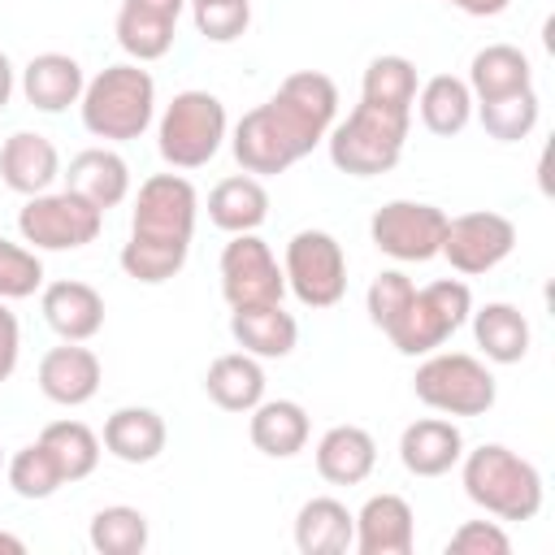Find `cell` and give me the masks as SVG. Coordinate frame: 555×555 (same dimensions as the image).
<instances>
[{"instance_id":"1","label":"cell","mask_w":555,"mask_h":555,"mask_svg":"<svg viewBox=\"0 0 555 555\" xmlns=\"http://www.w3.org/2000/svg\"><path fill=\"white\" fill-rule=\"evenodd\" d=\"M334 121H338L334 78L321 69H295L282 78V87L264 104L238 117L230 147L243 173H256V178L286 173L317 143H325Z\"/></svg>"},{"instance_id":"2","label":"cell","mask_w":555,"mask_h":555,"mask_svg":"<svg viewBox=\"0 0 555 555\" xmlns=\"http://www.w3.org/2000/svg\"><path fill=\"white\" fill-rule=\"evenodd\" d=\"M460 481H464V494L486 516H499V520H533L546 499L542 473L503 442H481L464 451Z\"/></svg>"},{"instance_id":"3","label":"cell","mask_w":555,"mask_h":555,"mask_svg":"<svg viewBox=\"0 0 555 555\" xmlns=\"http://www.w3.org/2000/svg\"><path fill=\"white\" fill-rule=\"evenodd\" d=\"M78 113L87 134L104 143H130L156 117V82L139 61H117L95 78H87Z\"/></svg>"},{"instance_id":"4","label":"cell","mask_w":555,"mask_h":555,"mask_svg":"<svg viewBox=\"0 0 555 555\" xmlns=\"http://www.w3.org/2000/svg\"><path fill=\"white\" fill-rule=\"evenodd\" d=\"M408 130H412V113L360 100L347 113V121L330 126L325 147H330L334 169H343L351 178H377V173H390L399 165Z\"/></svg>"},{"instance_id":"5","label":"cell","mask_w":555,"mask_h":555,"mask_svg":"<svg viewBox=\"0 0 555 555\" xmlns=\"http://www.w3.org/2000/svg\"><path fill=\"white\" fill-rule=\"evenodd\" d=\"M230 134V117H225V104L212 95V91H178L160 121H156V147H160V160L169 169H199L208 165L221 143Z\"/></svg>"},{"instance_id":"6","label":"cell","mask_w":555,"mask_h":555,"mask_svg":"<svg viewBox=\"0 0 555 555\" xmlns=\"http://www.w3.org/2000/svg\"><path fill=\"white\" fill-rule=\"evenodd\" d=\"M412 390L425 408L442 416H486L499 399V382L486 369V360L468 351H429L416 364Z\"/></svg>"},{"instance_id":"7","label":"cell","mask_w":555,"mask_h":555,"mask_svg":"<svg viewBox=\"0 0 555 555\" xmlns=\"http://www.w3.org/2000/svg\"><path fill=\"white\" fill-rule=\"evenodd\" d=\"M473 312V291L460 278H438L421 291H412L408 308L395 317V325L386 330L390 347L399 356H429L438 351Z\"/></svg>"},{"instance_id":"8","label":"cell","mask_w":555,"mask_h":555,"mask_svg":"<svg viewBox=\"0 0 555 555\" xmlns=\"http://www.w3.org/2000/svg\"><path fill=\"white\" fill-rule=\"evenodd\" d=\"M104 230V212L74 191H43L30 195L17 212V234L35 251H78L95 243Z\"/></svg>"},{"instance_id":"9","label":"cell","mask_w":555,"mask_h":555,"mask_svg":"<svg viewBox=\"0 0 555 555\" xmlns=\"http://www.w3.org/2000/svg\"><path fill=\"white\" fill-rule=\"evenodd\" d=\"M286 291L304 308H334L347 295V251L330 230H299L286 243Z\"/></svg>"},{"instance_id":"10","label":"cell","mask_w":555,"mask_h":555,"mask_svg":"<svg viewBox=\"0 0 555 555\" xmlns=\"http://www.w3.org/2000/svg\"><path fill=\"white\" fill-rule=\"evenodd\" d=\"M195 217H199V195L182 173H152L130 212V238L143 243H169V247H191L195 238Z\"/></svg>"},{"instance_id":"11","label":"cell","mask_w":555,"mask_h":555,"mask_svg":"<svg viewBox=\"0 0 555 555\" xmlns=\"http://www.w3.org/2000/svg\"><path fill=\"white\" fill-rule=\"evenodd\" d=\"M442 234H447V212L425 199H390L369 221L373 247L399 264L434 260L442 251Z\"/></svg>"},{"instance_id":"12","label":"cell","mask_w":555,"mask_h":555,"mask_svg":"<svg viewBox=\"0 0 555 555\" xmlns=\"http://www.w3.org/2000/svg\"><path fill=\"white\" fill-rule=\"evenodd\" d=\"M221 295L230 308H260V304H282L286 295V273L273 256V247L251 230V234H230L221 247Z\"/></svg>"},{"instance_id":"13","label":"cell","mask_w":555,"mask_h":555,"mask_svg":"<svg viewBox=\"0 0 555 555\" xmlns=\"http://www.w3.org/2000/svg\"><path fill=\"white\" fill-rule=\"evenodd\" d=\"M516 247V225L512 217L503 212H490V208H477V212H460V217H447V234H442V251L447 264L464 278H477V273H490L499 269Z\"/></svg>"},{"instance_id":"14","label":"cell","mask_w":555,"mask_h":555,"mask_svg":"<svg viewBox=\"0 0 555 555\" xmlns=\"http://www.w3.org/2000/svg\"><path fill=\"white\" fill-rule=\"evenodd\" d=\"M360 555H412L416 546V516L403 494H369L356 512V542Z\"/></svg>"},{"instance_id":"15","label":"cell","mask_w":555,"mask_h":555,"mask_svg":"<svg viewBox=\"0 0 555 555\" xmlns=\"http://www.w3.org/2000/svg\"><path fill=\"white\" fill-rule=\"evenodd\" d=\"M100 382H104L100 356L82 343H61V347L43 351V360H39V390H43V399H52L61 408L91 403L100 395Z\"/></svg>"},{"instance_id":"16","label":"cell","mask_w":555,"mask_h":555,"mask_svg":"<svg viewBox=\"0 0 555 555\" xmlns=\"http://www.w3.org/2000/svg\"><path fill=\"white\" fill-rule=\"evenodd\" d=\"M39 308L52 334H61L65 343H91L104 330V295L91 282H78V278L48 282L39 295Z\"/></svg>"},{"instance_id":"17","label":"cell","mask_w":555,"mask_h":555,"mask_svg":"<svg viewBox=\"0 0 555 555\" xmlns=\"http://www.w3.org/2000/svg\"><path fill=\"white\" fill-rule=\"evenodd\" d=\"M0 178L9 191L17 195H43L52 191V182L61 178V152L48 134L35 130H13L0 147Z\"/></svg>"},{"instance_id":"18","label":"cell","mask_w":555,"mask_h":555,"mask_svg":"<svg viewBox=\"0 0 555 555\" xmlns=\"http://www.w3.org/2000/svg\"><path fill=\"white\" fill-rule=\"evenodd\" d=\"M464 434L447 416H421L399 434V460L412 477H442L460 464Z\"/></svg>"},{"instance_id":"19","label":"cell","mask_w":555,"mask_h":555,"mask_svg":"<svg viewBox=\"0 0 555 555\" xmlns=\"http://www.w3.org/2000/svg\"><path fill=\"white\" fill-rule=\"evenodd\" d=\"M61 178H65V191L82 195L100 212L117 208L130 195V165L113 147H82Z\"/></svg>"},{"instance_id":"20","label":"cell","mask_w":555,"mask_h":555,"mask_svg":"<svg viewBox=\"0 0 555 555\" xmlns=\"http://www.w3.org/2000/svg\"><path fill=\"white\" fill-rule=\"evenodd\" d=\"M247 434H251V447L269 460H291L308 447V434H312V421H308V408L295 403V399H260L251 412H247Z\"/></svg>"},{"instance_id":"21","label":"cell","mask_w":555,"mask_h":555,"mask_svg":"<svg viewBox=\"0 0 555 555\" xmlns=\"http://www.w3.org/2000/svg\"><path fill=\"white\" fill-rule=\"evenodd\" d=\"M82 87H87L82 65L69 52H39L22 69V95L39 113H65L69 104L82 100Z\"/></svg>"},{"instance_id":"22","label":"cell","mask_w":555,"mask_h":555,"mask_svg":"<svg viewBox=\"0 0 555 555\" xmlns=\"http://www.w3.org/2000/svg\"><path fill=\"white\" fill-rule=\"evenodd\" d=\"M104 451L121 464H152L165 442H169V429H165V416L156 408H117L108 421H104V434H100Z\"/></svg>"},{"instance_id":"23","label":"cell","mask_w":555,"mask_h":555,"mask_svg":"<svg viewBox=\"0 0 555 555\" xmlns=\"http://www.w3.org/2000/svg\"><path fill=\"white\" fill-rule=\"evenodd\" d=\"M230 334L234 343L256 360H282L299 343V321L282 304L260 308H230Z\"/></svg>"},{"instance_id":"24","label":"cell","mask_w":555,"mask_h":555,"mask_svg":"<svg viewBox=\"0 0 555 555\" xmlns=\"http://www.w3.org/2000/svg\"><path fill=\"white\" fill-rule=\"evenodd\" d=\"M377 468V442L360 425H330L317 442V473L330 486H360Z\"/></svg>"},{"instance_id":"25","label":"cell","mask_w":555,"mask_h":555,"mask_svg":"<svg viewBox=\"0 0 555 555\" xmlns=\"http://www.w3.org/2000/svg\"><path fill=\"white\" fill-rule=\"evenodd\" d=\"M473 321V338L481 347V356L490 364H520L529 356V343H533V330H529V317L516 308V304H481L468 312Z\"/></svg>"},{"instance_id":"26","label":"cell","mask_w":555,"mask_h":555,"mask_svg":"<svg viewBox=\"0 0 555 555\" xmlns=\"http://www.w3.org/2000/svg\"><path fill=\"white\" fill-rule=\"evenodd\" d=\"M356 542V512L343 499L317 494L295 512V546L299 555H343Z\"/></svg>"},{"instance_id":"27","label":"cell","mask_w":555,"mask_h":555,"mask_svg":"<svg viewBox=\"0 0 555 555\" xmlns=\"http://www.w3.org/2000/svg\"><path fill=\"white\" fill-rule=\"evenodd\" d=\"M464 82L473 91V104L503 100V95H516V91H529L533 87V65H529V56L516 43H486L473 56Z\"/></svg>"},{"instance_id":"28","label":"cell","mask_w":555,"mask_h":555,"mask_svg":"<svg viewBox=\"0 0 555 555\" xmlns=\"http://www.w3.org/2000/svg\"><path fill=\"white\" fill-rule=\"evenodd\" d=\"M264 217H269V191L256 173L221 178L208 191V221L225 234H251L264 225Z\"/></svg>"},{"instance_id":"29","label":"cell","mask_w":555,"mask_h":555,"mask_svg":"<svg viewBox=\"0 0 555 555\" xmlns=\"http://www.w3.org/2000/svg\"><path fill=\"white\" fill-rule=\"evenodd\" d=\"M204 395L221 412H251L264 399V369L247 351H225L204 373Z\"/></svg>"},{"instance_id":"30","label":"cell","mask_w":555,"mask_h":555,"mask_svg":"<svg viewBox=\"0 0 555 555\" xmlns=\"http://www.w3.org/2000/svg\"><path fill=\"white\" fill-rule=\"evenodd\" d=\"M416 108H421V121L429 134L451 139L473 121V91L455 74H434L416 87Z\"/></svg>"},{"instance_id":"31","label":"cell","mask_w":555,"mask_h":555,"mask_svg":"<svg viewBox=\"0 0 555 555\" xmlns=\"http://www.w3.org/2000/svg\"><path fill=\"white\" fill-rule=\"evenodd\" d=\"M416 87H421L416 65H412L408 56H399V52H386V56H373V61L364 65L360 100L412 113V104H416Z\"/></svg>"},{"instance_id":"32","label":"cell","mask_w":555,"mask_h":555,"mask_svg":"<svg viewBox=\"0 0 555 555\" xmlns=\"http://www.w3.org/2000/svg\"><path fill=\"white\" fill-rule=\"evenodd\" d=\"M117 43L130 61L147 65V61H160L169 48H173V30L178 22L160 17V13H147V9H134V4H121L117 9Z\"/></svg>"},{"instance_id":"33","label":"cell","mask_w":555,"mask_h":555,"mask_svg":"<svg viewBox=\"0 0 555 555\" xmlns=\"http://www.w3.org/2000/svg\"><path fill=\"white\" fill-rule=\"evenodd\" d=\"M87 542L100 555H143L147 551V516L126 503L100 507L87 525Z\"/></svg>"},{"instance_id":"34","label":"cell","mask_w":555,"mask_h":555,"mask_svg":"<svg viewBox=\"0 0 555 555\" xmlns=\"http://www.w3.org/2000/svg\"><path fill=\"white\" fill-rule=\"evenodd\" d=\"M39 442L52 451V460H56L61 473H65V481L91 477L95 464H100V451H104V442H100L82 421H52V425H43Z\"/></svg>"},{"instance_id":"35","label":"cell","mask_w":555,"mask_h":555,"mask_svg":"<svg viewBox=\"0 0 555 555\" xmlns=\"http://www.w3.org/2000/svg\"><path fill=\"white\" fill-rule=\"evenodd\" d=\"M473 113L481 117V126H486L490 139L520 143V139L533 134L542 104H538V91L529 87V91H516V95H503V100H481V104H473Z\"/></svg>"},{"instance_id":"36","label":"cell","mask_w":555,"mask_h":555,"mask_svg":"<svg viewBox=\"0 0 555 555\" xmlns=\"http://www.w3.org/2000/svg\"><path fill=\"white\" fill-rule=\"evenodd\" d=\"M4 477H9V486H13L17 499H52L65 486L61 464L52 460V451L39 438L26 442L22 451H13V460L4 464Z\"/></svg>"},{"instance_id":"37","label":"cell","mask_w":555,"mask_h":555,"mask_svg":"<svg viewBox=\"0 0 555 555\" xmlns=\"http://www.w3.org/2000/svg\"><path fill=\"white\" fill-rule=\"evenodd\" d=\"M191 247H169V243H143V238H126L121 243V269L126 278L143 282V286H160L169 278L182 273Z\"/></svg>"},{"instance_id":"38","label":"cell","mask_w":555,"mask_h":555,"mask_svg":"<svg viewBox=\"0 0 555 555\" xmlns=\"http://www.w3.org/2000/svg\"><path fill=\"white\" fill-rule=\"evenodd\" d=\"M35 291H43V260L35 247L9 243L0 238V299H30Z\"/></svg>"},{"instance_id":"39","label":"cell","mask_w":555,"mask_h":555,"mask_svg":"<svg viewBox=\"0 0 555 555\" xmlns=\"http://www.w3.org/2000/svg\"><path fill=\"white\" fill-rule=\"evenodd\" d=\"M412 291H416V282L403 273V269H382L373 282H369V295H364V308H369V321L386 334L390 325H395V317L408 308V299H412Z\"/></svg>"},{"instance_id":"40","label":"cell","mask_w":555,"mask_h":555,"mask_svg":"<svg viewBox=\"0 0 555 555\" xmlns=\"http://www.w3.org/2000/svg\"><path fill=\"white\" fill-rule=\"evenodd\" d=\"M195 30L208 43H234L251 26V0H212V4H191Z\"/></svg>"},{"instance_id":"41","label":"cell","mask_w":555,"mask_h":555,"mask_svg":"<svg viewBox=\"0 0 555 555\" xmlns=\"http://www.w3.org/2000/svg\"><path fill=\"white\" fill-rule=\"evenodd\" d=\"M512 538L503 533L499 520H464L447 538V555H507Z\"/></svg>"},{"instance_id":"42","label":"cell","mask_w":555,"mask_h":555,"mask_svg":"<svg viewBox=\"0 0 555 555\" xmlns=\"http://www.w3.org/2000/svg\"><path fill=\"white\" fill-rule=\"evenodd\" d=\"M17 360H22V325L9 308V299H0V382L13 377Z\"/></svg>"},{"instance_id":"43","label":"cell","mask_w":555,"mask_h":555,"mask_svg":"<svg viewBox=\"0 0 555 555\" xmlns=\"http://www.w3.org/2000/svg\"><path fill=\"white\" fill-rule=\"evenodd\" d=\"M442 4H451V9H460L468 17H499L512 0H442Z\"/></svg>"},{"instance_id":"44","label":"cell","mask_w":555,"mask_h":555,"mask_svg":"<svg viewBox=\"0 0 555 555\" xmlns=\"http://www.w3.org/2000/svg\"><path fill=\"white\" fill-rule=\"evenodd\" d=\"M121 4H134V9L160 13V17H169V22H178V17H182V9H186V0H121Z\"/></svg>"},{"instance_id":"45","label":"cell","mask_w":555,"mask_h":555,"mask_svg":"<svg viewBox=\"0 0 555 555\" xmlns=\"http://www.w3.org/2000/svg\"><path fill=\"white\" fill-rule=\"evenodd\" d=\"M13 87H17V78H13V61L0 52V108L13 100Z\"/></svg>"},{"instance_id":"46","label":"cell","mask_w":555,"mask_h":555,"mask_svg":"<svg viewBox=\"0 0 555 555\" xmlns=\"http://www.w3.org/2000/svg\"><path fill=\"white\" fill-rule=\"evenodd\" d=\"M22 551H26V542L17 533H4L0 529V555H22Z\"/></svg>"},{"instance_id":"47","label":"cell","mask_w":555,"mask_h":555,"mask_svg":"<svg viewBox=\"0 0 555 555\" xmlns=\"http://www.w3.org/2000/svg\"><path fill=\"white\" fill-rule=\"evenodd\" d=\"M186 4H212V0H186Z\"/></svg>"},{"instance_id":"48","label":"cell","mask_w":555,"mask_h":555,"mask_svg":"<svg viewBox=\"0 0 555 555\" xmlns=\"http://www.w3.org/2000/svg\"><path fill=\"white\" fill-rule=\"evenodd\" d=\"M0 468H4V451H0Z\"/></svg>"}]
</instances>
